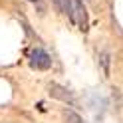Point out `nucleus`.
<instances>
[{"mask_svg": "<svg viewBox=\"0 0 123 123\" xmlns=\"http://www.w3.org/2000/svg\"><path fill=\"white\" fill-rule=\"evenodd\" d=\"M68 16H70V20L78 26V30L87 32V26H89L87 8L83 6L81 0H70V6H68Z\"/></svg>", "mask_w": 123, "mask_h": 123, "instance_id": "f257e3e1", "label": "nucleus"}, {"mask_svg": "<svg viewBox=\"0 0 123 123\" xmlns=\"http://www.w3.org/2000/svg\"><path fill=\"white\" fill-rule=\"evenodd\" d=\"M30 66L34 70H50L52 68V58L50 54L42 48H34L30 52Z\"/></svg>", "mask_w": 123, "mask_h": 123, "instance_id": "f03ea898", "label": "nucleus"}, {"mask_svg": "<svg viewBox=\"0 0 123 123\" xmlns=\"http://www.w3.org/2000/svg\"><path fill=\"white\" fill-rule=\"evenodd\" d=\"M68 89H64V87H60V86H56V83H52L50 86V93L54 95V97H58V99H64V101H70V103H74V97H72V93H66Z\"/></svg>", "mask_w": 123, "mask_h": 123, "instance_id": "7ed1b4c3", "label": "nucleus"}, {"mask_svg": "<svg viewBox=\"0 0 123 123\" xmlns=\"http://www.w3.org/2000/svg\"><path fill=\"white\" fill-rule=\"evenodd\" d=\"M30 2H42V0H30Z\"/></svg>", "mask_w": 123, "mask_h": 123, "instance_id": "39448f33", "label": "nucleus"}, {"mask_svg": "<svg viewBox=\"0 0 123 123\" xmlns=\"http://www.w3.org/2000/svg\"><path fill=\"white\" fill-rule=\"evenodd\" d=\"M54 4L58 6V10L62 14H68V6H70V0H54Z\"/></svg>", "mask_w": 123, "mask_h": 123, "instance_id": "20e7f679", "label": "nucleus"}]
</instances>
